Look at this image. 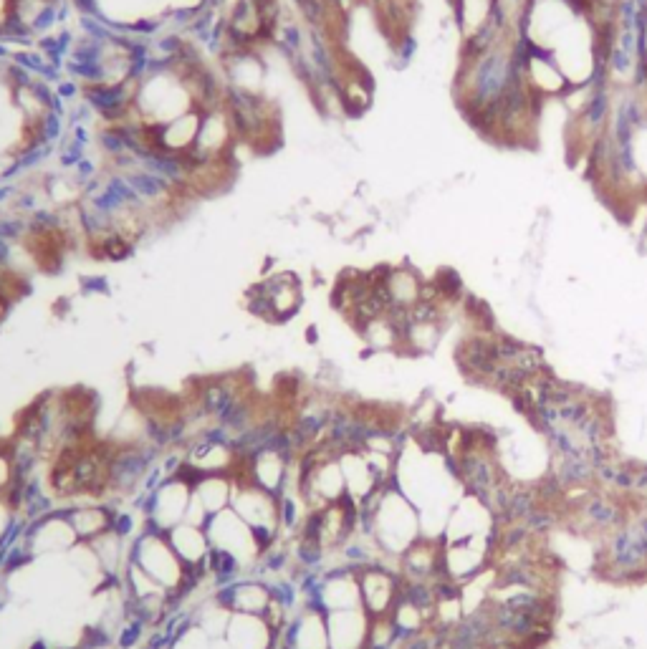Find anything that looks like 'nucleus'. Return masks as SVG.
I'll return each instance as SVG.
<instances>
[{
    "label": "nucleus",
    "mask_w": 647,
    "mask_h": 649,
    "mask_svg": "<svg viewBox=\"0 0 647 649\" xmlns=\"http://www.w3.org/2000/svg\"><path fill=\"white\" fill-rule=\"evenodd\" d=\"M519 38V31H508L481 54H460L453 96L471 124L498 107L521 84Z\"/></svg>",
    "instance_id": "nucleus-1"
},
{
    "label": "nucleus",
    "mask_w": 647,
    "mask_h": 649,
    "mask_svg": "<svg viewBox=\"0 0 647 649\" xmlns=\"http://www.w3.org/2000/svg\"><path fill=\"white\" fill-rule=\"evenodd\" d=\"M359 528L375 538L390 559H400L412 543L423 538L420 511L395 485H385L359 506Z\"/></svg>",
    "instance_id": "nucleus-2"
},
{
    "label": "nucleus",
    "mask_w": 647,
    "mask_h": 649,
    "mask_svg": "<svg viewBox=\"0 0 647 649\" xmlns=\"http://www.w3.org/2000/svg\"><path fill=\"white\" fill-rule=\"evenodd\" d=\"M190 501H193V483L182 470L180 475H172L165 483L157 485L152 493H137L134 508L142 513L147 531L167 533L170 528L185 523Z\"/></svg>",
    "instance_id": "nucleus-3"
},
{
    "label": "nucleus",
    "mask_w": 647,
    "mask_h": 649,
    "mask_svg": "<svg viewBox=\"0 0 647 649\" xmlns=\"http://www.w3.org/2000/svg\"><path fill=\"white\" fill-rule=\"evenodd\" d=\"M236 475V493L230 508L248 523L253 536L261 541L263 551L271 548L281 538V513H279V495L268 493L258 485L248 483L243 475Z\"/></svg>",
    "instance_id": "nucleus-4"
},
{
    "label": "nucleus",
    "mask_w": 647,
    "mask_h": 649,
    "mask_svg": "<svg viewBox=\"0 0 647 649\" xmlns=\"http://www.w3.org/2000/svg\"><path fill=\"white\" fill-rule=\"evenodd\" d=\"M129 559L140 566L145 574H150L157 584L165 586L170 594L180 591L185 579H188V566L182 564L180 556L175 554V548L170 546L165 533H152L142 528V533L134 536Z\"/></svg>",
    "instance_id": "nucleus-5"
},
{
    "label": "nucleus",
    "mask_w": 647,
    "mask_h": 649,
    "mask_svg": "<svg viewBox=\"0 0 647 649\" xmlns=\"http://www.w3.org/2000/svg\"><path fill=\"white\" fill-rule=\"evenodd\" d=\"M205 533H208L210 548H218V551H225L228 556L238 561L246 571V576H251L256 571L258 561L263 556V546L253 531L248 528V523L238 516L233 508H225V511L210 516L208 526H205Z\"/></svg>",
    "instance_id": "nucleus-6"
},
{
    "label": "nucleus",
    "mask_w": 647,
    "mask_h": 649,
    "mask_svg": "<svg viewBox=\"0 0 647 649\" xmlns=\"http://www.w3.org/2000/svg\"><path fill=\"white\" fill-rule=\"evenodd\" d=\"M519 66L524 86L544 104L559 102L572 86L554 54L526 38H519Z\"/></svg>",
    "instance_id": "nucleus-7"
},
{
    "label": "nucleus",
    "mask_w": 647,
    "mask_h": 649,
    "mask_svg": "<svg viewBox=\"0 0 647 649\" xmlns=\"http://www.w3.org/2000/svg\"><path fill=\"white\" fill-rule=\"evenodd\" d=\"M496 536H476L463 541H443V579L453 586H463L478 579L493 566Z\"/></svg>",
    "instance_id": "nucleus-8"
},
{
    "label": "nucleus",
    "mask_w": 647,
    "mask_h": 649,
    "mask_svg": "<svg viewBox=\"0 0 647 649\" xmlns=\"http://www.w3.org/2000/svg\"><path fill=\"white\" fill-rule=\"evenodd\" d=\"M498 518L488 501L476 493H463L450 508L448 523H445L443 541H463L476 536H496Z\"/></svg>",
    "instance_id": "nucleus-9"
},
{
    "label": "nucleus",
    "mask_w": 647,
    "mask_h": 649,
    "mask_svg": "<svg viewBox=\"0 0 647 649\" xmlns=\"http://www.w3.org/2000/svg\"><path fill=\"white\" fill-rule=\"evenodd\" d=\"M362 609L369 617H390L402 596V576L395 566L372 564L357 571Z\"/></svg>",
    "instance_id": "nucleus-10"
},
{
    "label": "nucleus",
    "mask_w": 647,
    "mask_h": 649,
    "mask_svg": "<svg viewBox=\"0 0 647 649\" xmlns=\"http://www.w3.org/2000/svg\"><path fill=\"white\" fill-rule=\"evenodd\" d=\"M304 607L319 609L324 614L362 607L357 571L347 569V566H329V569L321 571L319 586Z\"/></svg>",
    "instance_id": "nucleus-11"
},
{
    "label": "nucleus",
    "mask_w": 647,
    "mask_h": 649,
    "mask_svg": "<svg viewBox=\"0 0 647 649\" xmlns=\"http://www.w3.org/2000/svg\"><path fill=\"white\" fill-rule=\"evenodd\" d=\"M23 541H26V548L31 551L33 559H38V556L69 554L71 548L79 543V538H76L64 508H59V511L49 513V516L28 523Z\"/></svg>",
    "instance_id": "nucleus-12"
},
{
    "label": "nucleus",
    "mask_w": 647,
    "mask_h": 649,
    "mask_svg": "<svg viewBox=\"0 0 647 649\" xmlns=\"http://www.w3.org/2000/svg\"><path fill=\"white\" fill-rule=\"evenodd\" d=\"M400 576L405 584H435L443 581V541L418 538L400 556Z\"/></svg>",
    "instance_id": "nucleus-13"
},
{
    "label": "nucleus",
    "mask_w": 647,
    "mask_h": 649,
    "mask_svg": "<svg viewBox=\"0 0 647 649\" xmlns=\"http://www.w3.org/2000/svg\"><path fill=\"white\" fill-rule=\"evenodd\" d=\"M291 463H294V460L286 458L284 453H276V450L266 447V450H258V453L243 458L236 473L243 475L248 483L268 490V493L281 495L286 483H289Z\"/></svg>",
    "instance_id": "nucleus-14"
},
{
    "label": "nucleus",
    "mask_w": 647,
    "mask_h": 649,
    "mask_svg": "<svg viewBox=\"0 0 647 649\" xmlns=\"http://www.w3.org/2000/svg\"><path fill=\"white\" fill-rule=\"evenodd\" d=\"M281 649H329L327 614L319 609L301 607L284 627L279 639Z\"/></svg>",
    "instance_id": "nucleus-15"
},
{
    "label": "nucleus",
    "mask_w": 647,
    "mask_h": 649,
    "mask_svg": "<svg viewBox=\"0 0 647 649\" xmlns=\"http://www.w3.org/2000/svg\"><path fill=\"white\" fill-rule=\"evenodd\" d=\"M215 596L233 614H256V617H263V612L271 604V586L261 576L251 574L215 589Z\"/></svg>",
    "instance_id": "nucleus-16"
},
{
    "label": "nucleus",
    "mask_w": 647,
    "mask_h": 649,
    "mask_svg": "<svg viewBox=\"0 0 647 649\" xmlns=\"http://www.w3.org/2000/svg\"><path fill=\"white\" fill-rule=\"evenodd\" d=\"M380 281L392 309L410 311L412 306L423 301V288L428 278H423V273L412 268L410 263H400V266H380Z\"/></svg>",
    "instance_id": "nucleus-17"
},
{
    "label": "nucleus",
    "mask_w": 647,
    "mask_h": 649,
    "mask_svg": "<svg viewBox=\"0 0 647 649\" xmlns=\"http://www.w3.org/2000/svg\"><path fill=\"white\" fill-rule=\"evenodd\" d=\"M261 288L266 291L268 304L273 311V324H286L289 319H294L304 306V288L296 273L281 271L273 276L261 278Z\"/></svg>",
    "instance_id": "nucleus-18"
},
{
    "label": "nucleus",
    "mask_w": 647,
    "mask_h": 649,
    "mask_svg": "<svg viewBox=\"0 0 647 649\" xmlns=\"http://www.w3.org/2000/svg\"><path fill=\"white\" fill-rule=\"evenodd\" d=\"M339 465H342L344 483H347V501H352L357 508L362 506V503H367L377 490L385 488V485L377 480L367 455H364L359 447H347V450H342V453H339Z\"/></svg>",
    "instance_id": "nucleus-19"
},
{
    "label": "nucleus",
    "mask_w": 647,
    "mask_h": 649,
    "mask_svg": "<svg viewBox=\"0 0 647 649\" xmlns=\"http://www.w3.org/2000/svg\"><path fill=\"white\" fill-rule=\"evenodd\" d=\"M281 634L256 614H233L225 632L230 649H279Z\"/></svg>",
    "instance_id": "nucleus-20"
},
{
    "label": "nucleus",
    "mask_w": 647,
    "mask_h": 649,
    "mask_svg": "<svg viewBox=\"0 0 647 649\" xmlns=\"http://www.w3.org/2000/svg\"><path fill=\"white\" fill-rule=\"evenodd\" d=\"M369 614L362 607L327 614L329 649H367Z\"/></svg>",
    "instance_id": "nucleus-21"
},
{
    "label": "nucleus",
    "mask_w": 647,
    "mask_h": 649,
    "mask_svg": "<svg viewBox=\"0 0 647 649\" xmlns=\"http://www.w3.org/2000/svg\"><path fill=\"white\" fill-rule=\"evenodd\" d=\"M203 114L200 109H190V112L180 114V117L170 119L165 124H152L155 132V147L165 149V152H175V155H185L190 147L198 142L200 124H203Z\"/></svg>",
    "instance_id": "nucleus-22"
},
{
    "label": "nucleus",
    "mask_w": 647,
    "mask_h": 649,
    "mask_svg": "<svg viewBox=\"0 0 647 649\" xmlns=\"http://www.w3.org/2000/svg\"><path fill=\"white\" fill-rule=\"evenodd\" d=\"M64 513L66 518H69L79 543H91L94 538H99L102 533H107L109 528H112L114 508L109 506V503H102V501L71 503L69 508H64Z\"/></svg>",
    "instance_id": "nucleus-23"
},
{
    "label": "nucleus",
    "mask_w": 647,
    "mask_h": 649,
    "mask_svg": "<svg viewBox=\"0 0 647 649\" xmlns=\"http://www.w3.org/2000/svg\"><path fill=\"white\" fill-rule=\"evenodd\" d=\"M165 536L182 564L188 566V571H205L210 556V541L205 528L193 526V523H180V526L170 528Z\"/></svg>",
    "instance_id": "nucleus-24"
},
{
    "label": "nucleus",
    "mask_w": 647,
    "mask_h": 649,
    "mask_svg": "<svg viewBox=\"0 0 647 649\" xmlns=\"http://www.w3.org/2000/svg\"><path fill=\"white\" fill-rule=\"evenodd\" d=\"M185 473H188V470H185ZM188 478L190 483H193V495L203 503V508L210 516L230 508L233 493H236V475L188 473Z\"/></svg>",
    "instance_id": "nucleus-25"
},
{
    "label": "nucleus",
    "mask_w": 647,
    "mask_h": 649,
    "mask_svg": "<svg viewBox=\"0 0 647 649\" xmlns=\"http://www.w3.org/2000/svg\"><path fill=\"white\" fill-rule=\"evenodd\" d=\"M89 546L94 551V556H97L99 566H102L104 579H122L124 569L129 564V554H132V541H127V538L109 528L107 533L94 538Z\"/></svg>",
    "instance_id": "nucleus-26"
},
{
    "label": "nucleus",
    "mask_w": 647,
    "mask_h": 649,
    "mask_svg": "<svg viewBox=\"0 0 647 649\" xmlns=\"http://www.w3.org/2000/svg\"><path fill=\"white\" fill-rule=\"evenodd\" d=\"M390 617L402 639L420 637V634H425L428 629H433V612L425 609L423 604L415 602V599H410L407 594L400 596V602L395 604Z\"/></svg>",
    "instance_id": "nucleus-27"
},
{
    "label": "nucleus",
    "mask_w": 647,
    "mask_h": 649,
    "mask_svg": "<svg viewBox=\"0 0 647 649\" xmlns=\"http://www.w3.org/2000/svg\"><path fill=\"white\" fill-rule=\"evenodd\" d=\"M230 619H233V612L220 602L218 596H215V591L205 599V602L195 604L193 609V622L198 624L210 639H225Z\"/></svg>",
    "instance_id": "nucleus-28"
},
{
    "label": "nucleus",
    "mask_w": 647,
    "mask_h": 649,
    "mask_svg": "<svg viewBox=\"0 0 647 649\" xmlns=\"http://www.w3.org/2000/svg\"><path fill=\"white\" fill-rule=\"evenodd\" d=\"M89 248H91V253L99 258V261H112V263L127 261V258L134 253L132 240L124 238V235H119L117 230H112V233H107L104 238L89 243Z\"/></svg>",
    "instance_id": "nucleus-29"
},
{
    "label": "nucleus",
    "mask_w": 647,
    "mask_h": 649,
    "mask_svg": "<svg viewBox=\"0 0 647 649\" xmlns=\"http://www.w3.org/2000/svg\"><path fill=\"white\" fill-rule=\"evenodd\" d=\"M627 152H630L632 162H635L637 172H640L642 182L647 185V124H642L635 134H632L630 144H627Z\"/></svg>",
    "instance_id": "nucleus-30"
},
{
    "label": "nucleus",
    "mask_w": 647,
    "mask_h": 649,
    "mask_svg": "<svg viewBox=\"0 0 647 649\" xmlns=\"http://www.w3.org/2000/svg\"><path fill=\"white\" fill-rule=\"evenodd\" d=\"M210 644H213V639L193 622L185 632H180L172 639L170 649H210Z\"/></svg>",
    "instance_id": "nucleus-31"
},
{
    "label": "nucleus",
    "mask_w": 647,
    "mask_h": 649,
    "mask_svg": "<svg viewBox=\"0 0 647 649\" xmlns=\"http://www.w3.org/2000/svg\"><path fill=\"white\" fill-rule=\"evenodd\" d=\"M13 460L11 453H8V442H0V495L6 493L13 485Z\"/></svg>",
    "instance_id": "nucleus-32"
},
{
    "label": "nucleus",
    "mask_w": 647,
    "mask_h": 649,
    "mask_svg": "<svg viewBox=\"0 0 647 649\" xmlns=\"http://www.w3.org/2000/svg\"><path fill=\"white\" fill-rule=\"evenodd\" d=\"M16 516H18V511L13 508V503L8 501V495L3 493V495H0V543L6 541L8 531H11Z\"/></svg>",
    "instance_id": "nucleus-33"
},
{
    "label": "nucleus",
    "mask_w": 647,
    "mask_h": 649,
    "mask_svg": "<svg viewBox=\"0 0 647 649\" xmlns=\"http://www.w3.org/2000/svg\"><path fill=\"white\" fill-rule=\"evenodd\" d=\"M56 94H59L64 102H74L76 96L84 94V89H79V84H76L74 79H61L59 84H56Z\"/></svg>",
    "instance_id": "nucleus-34"
},
{
    "label": "nucleus",
    "mask_w": 647,
    "mask_h": 649,
    "mask_svg": "<svg viewBox=\"0 0 647 649\" xmlns=\"http://www.w3.org/2000/svg\"><path fill=\"white\" fill-rule=\"evenodd\" d=\"M81 286H84L86 293H107V281H104L102 276L84 278V281H81Z\"/></svg>",
    "instance_id": "nucleus-35"
},
{
    "label": "nucleus",
    "mask_w": 647,
    "mask_h": 649,
    "mask_svg": "<svg viewBox=\"0 0 647 649\" xmlns=\"http://www.w3.org/2000/svg\"><path fill=\"white\" fill-rule=\"evenodd\" d=\"M210 649H230V647H228V642H225V639H213Z\"/></svg>",
    "instance_id": "nucleus-36"
},
{
    "label": "nucleus",
    "mask_w": 647,
    "mask_h": 649,
    "mask_svg": "<svg viewBox=\"0 0 647 649\" xmlns=\"http://www.w3.org/2000/svg\"><path fill=\"white\" fill-rule=\"evenodd\" d=\"M610 3H622V0H610Z\"/></svg>",
    "instance_id": "nucleus-37"
},
{
    "label": "nucleus",
    "mask_w": 647,
    "mask_h": 649,
    "mask_svg": "<svg viewBox=\"0 0 647 649\" xmlns=\"http://www.w3.org/2000/svg\"><path fill=\"white\" fill-rule=\"evenodd\" d=\"M279 649H281V647H279Z\"/></svg>",
    "instance_id": "nucleus-38"
}]
</instances>
